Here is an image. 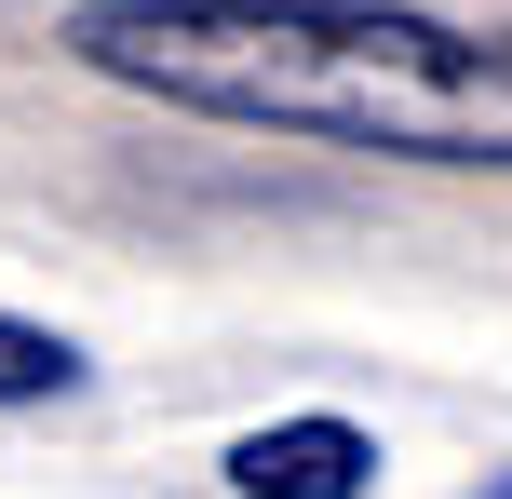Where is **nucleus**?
Returning a JSON list of instances; mask_svg holds the SVG:
<instances>
[{
	"label": "nucleus",
	"instance_id": "obj_1",
	"mask_svg": "<svg viewBox=\"0 0 512 499\" xmlns=\"http://www.w3.org/2000/svg\"><path fill=\"white\" fill-rule=\"evenodd\" d=\"M54 54L189 122L512 176V27H459L418 0H81Z\"/></svg>",
	"mask_w": 512,
	"mask_h": 499
},
{
	"label": "nucleus",
	"instance_id": "obj_2",
	"mask_svg": "<svg viewBox=\"0 0 512 499\" xmlns=\"http://www.w3.org/2000/svg\"><path fill=\"white\" fill-rule=\"evenodd\" d=\"M230 486L243 499H364V486H378V432L324 419V405H310V419H270V432L230 446Z\"/></svg>",
	"mask_w": 512,
	"mask_h": 499
},
{
	"label": "nucleus",
	"instance_id": "obj_3",
	"mask_svg": "<svg viewBox=\"0 0 512 499\" xmlns=\"http://www.w3.org/2000/svg\"><path fill=\"white\" fill-rule=\"evenodd\" d=\"M81 338H54V324H27V311H0V405H68L81 392Z\"/></svg>",
	"mask_w": 512,
	"mask_h": 499
},
{
	"label": "nucleus",
	"instance_id": "obj_4",
	"mask_svg": "<svg viewBox=\"0 0 512 499\" xmlns=\"http://www.w3.org/2000/svg\"><path fill=\"white\" fill-rule=\"evenodd\" d=\"M472 499H512V473H486V486H472Z\"/></svg>",
	"mask_w": 512,
	"mask_h": 499
}]
</instances>
